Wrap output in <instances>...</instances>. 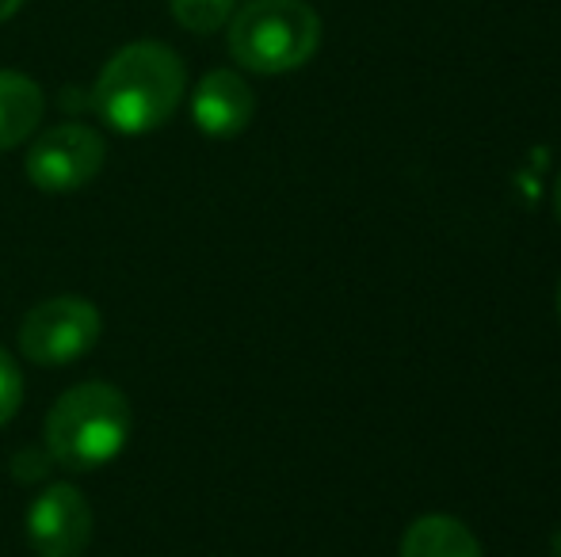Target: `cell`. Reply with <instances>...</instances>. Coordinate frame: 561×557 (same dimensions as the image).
<instances>
[{"instance_id": "cell-1", "label": "cell", "mask_w": 561, "mask_h": 557, "mask_svg": "<svg viewBox=\"0 0 561 557\" xmlns=\"http://www.w3.org/2000/svg\"><path fill=\"white\" fill-rule=\"evenodd\" d=\"M184 61L164 43H130L96 81V112L118 135H149L164 127L184 100Z\"/></svg>"}, {"instance_id": "cell-2", "label": "cell", "mask_w": 561, "mask_h": 557, "mask_svg": "<svg viewBox=\"0 0 561 557\" xmlns=\"http://www.w3.org/2000/svg\"><path fill=\"white\" fill-rule=\"evenodd\" d=\"M130 436V405L107 382H84L61 394L46 417V451L58 466L89 474L115 459Z\"/></svg>"}, {"instance_id": "cell-3", "label": "cell", "mask_w": 561, "mask_h": 557, "mask_svg": "<svg viewBox=\"0 0 561 557\" xmlns=\"http://www.w3.org/2000/svg\"><path fill=\"white\" fill-rule=\"evenodd\" d=\"M321 20L306 0H249L229 23V54L249 73L279 77L318 54Z\"/></svg>"}, {"instance_id": "cell-4", "label": "cell", "mask_w": 561, "mask_h": 557, "mask_svg": "<svg viewBox=\"0 0 561 557\" xmlns=\"http://www.w3.org/2000/svg\"><path fill=\"white\" fill-rule=\"evenodd\" d=\"M100 340V310L84 298H50L20 325V348L43 367H61L89 356Z\"/></svg>"}, {"instance_id": "cell-5", "label": "cell", "mask_w": 561, "mask_h": 557, "mask_svg": "<svg viewBox=\"0 0 561 557\" xmlns=\"http://www.w3.org/2000/svg\"><path fill=\"white\" fill-rule=\"evenodd\" d=\"M104 164V138L81 123L46 130L27 153V176L35 187L58 195L84 187Z\"/></svg>"}, {"instance_id": "cell-6", "label": "cell", "mask_w": 561, "mask_h": 557, "mask_svg": "<svg viewBox=\"0 0 561 557\" xmlns=\"http://www.w3.org/2000/svg\"><path fill=\"white\" fill-rule=\"evenodd\" d=\"M27 543L38 557H81L92 543V508L73 485H50L27 508Z\"/></svg>"}, {"instance_id": "cell-7", "label": "cell", "mask_w": 561, "mask_h": 557, "mask_svg": "<svg viewBox=\"0 0 561 557\" xmlns=\"http://www.w3.org/2000/svg\"><path fill=\"white\" fill-rule=\"evenodd\" d=\"M256 100L244 77H237L233 69H215L199 81L192 96V119L203 135L210 138H237L252 123Z\"/></svg>"}, {"instance_id": "cell-8", "label": "cell", "mask_w": 561, "mask_h": 557, "mask_svg": "<svg viewBox=\"0 0 561 557\" xmlns=\"http://www.w3.org/2000/svg\"><path fill=\"white\" fill-rule=\"evenodd\" d=\"M401 557H485L473 531L455 515H421L401 538Z\"/></svg>"}, {"instance_id": "cell-9", "label": "cell", "mask_w": 561, "mask_h": 557, "mask_svg": "<svg viewBox=\"0 0 561 557\" xmlns=\"http://www.w3.org/2000/svg\"><path fill=\"white\" fill-rule=\"evenodd\" d=\"M38 119H43V89L15 69H0V149L27 141Z\"/></svg>"}, {"instance_id": "cell-10", "label": "cell", "mask_w": 561, "mask_h": 557, "mask_svg": "<svg viewBox=\"0 0 561 557\" xmlns=\"http://www.w3.org/2000/svg\"><path fill=\"white\" fill-rule=\"evenodd\" d=\"M237 0H172V15L180 27L195 31V35H210V31L226 27L233 20Z\"/></svg>"}, {"instance_id": "cell-11", "label": "cell", "mask_w": 561, "mask_h": 557, "mask_svg": "<svg viewBox=\"0 0 561 557\" xmlns=\"http://www.w3.org/2000/svg\"><path fill=\"white\" fill-rule=\"evenodd\" d=\"M23 402V379H20V367L12 363L8 351H0V428L15 417Z\"/></svg>"}, {"instance_id": "cell-12", "label": "cell", "mask_w": 561, "mask_h": 557, "mask_svg": "<svg viewBox=\"0 0 561 557\" xmlns=\"http://www.w3.org/2000/svg\"><path fill=\"white\" fill-rule=\"evenodd\" d=\"M23 4V0H0V23H4V20H12V15H15V8H20Z\"/></svg>"}, {"instance_id": "cell-13", "label": "cell", "mask_w": 561, "mask_h": 557, "mask_svg": "<svg viewBox=\"0 0 561 557\" xmlns=\"http://www.w3.org/2000/svg\"><path fill=\"white\" fill-rule=\"evenodd\" d=\"M550 557H561V527L554 531V538H550Z\"/></svg>"}, {"instance_id": "cell-14", "label": "cell", "mask_w": 561, "mask_h": 557, "mask_svg": "<svg viewBox=\"0 0 561 557\" xmlns=\"http://www.w3.org/2000/svg\"><path fill=\"white\" fill-rule=\"evenodd\" d=\"M554 210H558V222H561V176H558V184H554Z\"/></svg>"}, {"instance_id": "cell-15", "label": "cell", "mask_w": 561, "mask_h": 557, "mask_svg": "<svg viewBox=\"0 0 561 557\" xmlns=\"http://www.w3.org/2000/svg\"><path fill=\"white\" fill-rule=\"evenodd\" d=\"M558 321H561V282H558Z\"/></svg>"}]
</instances>
